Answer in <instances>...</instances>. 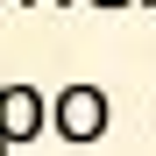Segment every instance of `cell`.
Here are the masks:
<instances>
[{"label": "cell", "instance_id": "cell-1", "mask_svg": "<svg viewBox=\"0 0 156 156\" xmlns=\"http://www.w3.org/2000/svg\"><path fill=\"white\" fill-rule=\"evenodd\" d=\"M107 92L99 85H64V92H50V135H64V142H99L107 135Z\"/></svg>", "mask_w": 156, "mask_h": 156}, {"label": "cell", "instance_id": "cell-5", "mask_svg": "<svg viewBox=\"0 0 156 156\" xmlns=\"http://www.w3.org/2000/svg\"><path fill=\"white\" fill-rule=\"evenodd\" d=\"M142 7H156V0H142Z\"/></svg>", "mask_w": 156, "mask_h": 156}, {"label": "cell", "instance_id": "cell-3", "mask_svg": "<svg viewBox=\"0 0 156 156\" xmlns=\"http://www.w3.org/2000/svg\"><path fill=\"white\" fill-rule=\"evenodd\" d=\"M21 7H78V0H21Z\"/></svg>", "mask_w": 156, "mask_h": 156}, {"label": "cell", "instance_id": "cell-2", "mask_svg": "<svg viewBox=\"0 0 156 156\" xmlns=\"http://www.w3.org/2000/svg\"><path fill=\"white\" fill-rule=\"evenodd\" d=\"M36 135H50V92H36V85H0V156L29 149Z\"/></svg>", "mask_w": 156, "mask_h": 156}, {"label": "cell", "instance_id": "cell-4", "mask_svg": "<svg viewBox=\"0 0 156 156\" xmlns=\"http://www.w3.org/2000/svg\"><path fill=\"white\" fill-rule=\"evenodd\" d=\"M92 7H107V14H114V7H135V0H92Z\"/></svg>", "mask_w": 156, "mask_h": 156}]
</instances>
